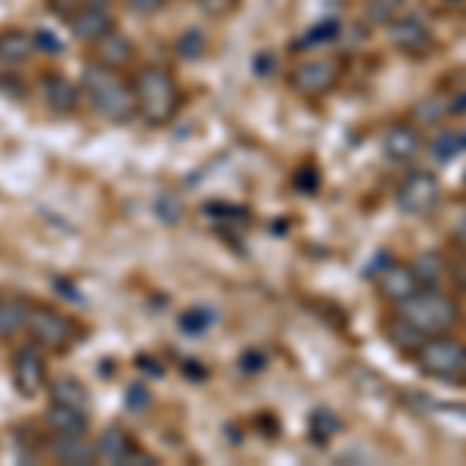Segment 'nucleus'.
Segmentation results:
<instances>
[{
  "label": "nucleus",
  "instance_id": "obj_1",
  "mask_svg": "<svg viewBox=\"0 0 466 466\" xmlns=\"http://www.w3.org/2000/svg\"><path fill=\"white\" fill-rule=\"evenodd\" d=\"M81 90L87 94L90 109L100 112L106 122L125 125L137 116V100H134V90L125 85L116 75V69L106 66H87L81 75Z\"/></svg>",
  "mask_w": 466,
  "mask_h": 466
},
{
  "label": "nucleus",
  "instance_id": "obj_2",
  "mask_svg": "<svg viewBox=\"0 0 466 466\" xmlns=\"http://www.w3.org/2000/svg\"><path fill=\"white\" fill-rule=\"evenodd\" d=\"M398 318H404L423 336H441L461 323V305L451 296H445V292H435L432 287H426L398 305Z\"/></svg>",
  "mask_w": 466,
  "mask_h": 466
},
{
  "label": "nucleus",
  "instance_id": "obj_3",
  "mask_svg": "<svg viewBox=\"0 0 466 466\" xmlns=\"http://www.w3.org/2000/svg\"><path fill=\"white\" fill-rule=\"evenodd\" d=\"M134 100L149 125H168L180 109V87L159 66H147L134 81Z\"/></svg>",
  "mask_w": 466,
  "mask_h": 466
},
{
  "label": "nucleus",
  "instance_id": "obj_4",
  "mask_svg": "<svg viewBox=\"0 0 466 466\" xmlns=\"http://www.w3.org/2000/svg\"><path fill=\"white\" fill-rule=\"evenodd\" d=\"M417 367L426 377L445 380V382H466V345L445 339V333L426 339L417 349Z\"/></svg>",
  "mask_w": 466,
  "mask_h": 466
},
{
  "label": "nucleus",
  "instance_id": "obj_5",
  "mask_svg": "<svg viewBox=\"0 0 466 466\" xmlns=\"http://www.w3.org/2000/svg\"><path fill=\"white\" fill-rule=\"evenodd\" d=\"M28 336L35 339V345L50 351H66L75 339V327L66 314H59L50 305H32L28 308V320H25Z\"/></svg>",
  "mask_w": 466,
  "mask_h": 466
},
{
  "label": "nucleus",
  "instance_id": "obj_6",
  "mask_svg": "<svg viewBox=\"0 0 466 466\" xmlns=\"http://www.w3.org/2000/svg\"><path fill=\"white\" fill-rule=\"evenodd\" d=\"M398 208L408 215H430L441 199V187L430 171H410L408 177L398 184Z\"/></svg>",
  "mask_w": 466,
  "mask_h": 466
},
{
  "label": "nucleus",
  "instance_id": "obj_7",
  "mask_svg": "<svg viewBox=\"0 0 466 466\" xmlns=\"http://www.w3.org/2000/svg\"><path fill=\"white\" fill-rule=\"evenodd\" d=\"M339 72H342V66L336 63V59H329V56H308V59H302V63H296V69H292L289 81H292V87H296L299 94L318 96V94H327V90L336 87V81H339Z\"/></svg>",
  "mask_w": 466,
  "mask_h": 466
},
{
  "label": "nucleus",
  "instance_id": "obj_8",
  "mask_svg": "<svg viewBox=\"0 0 466 466\" xmlns=\"http://www.w3.org/2000/svg\"><path fill=\"white\" fill-rule=\"evenodd\" d=\"M44 382H47V364H44L41 345H25L13 355V386L19 395L35 398L41 395Z\"/></svg>",
  "mask_w": 466,
  "mask_h": 466
},
{
  "label": "nucleus",
  "instance_id": "obj_9",
  "mask_svg": "<svg viewBox=\"0 0 466 466\" xmlns=\"http://www.w3.org/2000/svg\"><path fill=\"white\" fill-rule=\"evenodd\" d=\"M392 44L408 56H426L432 50V28L417 13H404L392 19Z\"/></svg>",
  "mask_w": 466,
  "mask_h": 466
},
{
  "label": "nucleus",
  "instance_id": "obj_10",
  "mask_svg": "<svg viewBox=\"0 0 466 466\" xmlns=\"http://www.w3.org/2000/svg\"><path fill=\"white\" fill-rule=\"evenodd\" d=\"M66 22H69L72 37H75V41H81V44H96L100 37H106L112 28H116V22H112L109 10L103 4H96V0H87V4H81Z\"/></svg>",
  "mask_w": 466,
  "mask_h": 466
},
{
  "label": "nucleus",
  "instance_id": "obj_11",
  "mask_svg": "<svg viewBox=\"0 0 466 466\" xmlns=\"http://www.w3.org/2000/svg\"><path fill=\"white\" fill-rule=\"evenodd\" d=\"M94 445H96V457H100L103 463H125V466L137 463V461L149 463V457H144L137 448H134L131 435H127L122 426H106Z\"/></svg>",
  "mask_w": 466,
  "mask_h": 466
},
{
  "label": "nucleus",
  "instance_id": "obj_12",
  "mask_svg": "<svg viewBox=\"0 0 466 466\" xmlns=\"http://www.w3.org/2000/svg\"><path fill=\"white\" fill-rule=\"evenodd\" d=\"M382 153L392 162H413L423 153V134H420V127H413L408 122L386 127V134H382Z\"/></svg>",
  "mask_w": 466,
  "mask_h": 466
},
{
  "label": "nucleus",
  "instance_id": "obj_13",
  "mask_svg": "<svg viewBox=\"0 0 466 466\" xmlns=\"http://www.w3.org/2000/svg\"><path fill=\"white\" fill-rule=\"evenodd\" d=\"M41 96H44V103H47L50 112H56V116H69V112L78 109V103H81V87L66 78V75L47 72L41 78Z\"/></svg>",
  "mask_w": 466,
  "mask_h": 466
},
{
  "label": "nucleus",
  "instance_id": "obj_14",
  "mask_svg": "<svg viewBox=\"0 0 466 466\" xmlns=\"http://www.w3.org/2000/svg\"><path fill=\"white\" fill-rule=\"evenodd\" d=\"M94 47V63L96 66H106V69H122L134 59V44L131 37L122 35L118 28H112L106 37H100L96 44H90Z\"/></svg>",
  "mask_w": 466,
  "mask_h": 466
},
{
  "label": "nucleus",
  "instance_id": "obj_15",
  "mask_svg": "<svg viewBox=\"0 0 466 466\" xmlns=\"http://www.w3.org/2000/svg\"><path fill=\"white\" fill-rule=\"evenodd\" d=\"M377 283H380L382 299L398 302V305L420 289V280H417V274H413V268H404V265H386L382 274L377 277Z\"/></svg>",
  "mask_w": 466,
  "mask_h": 466
},
{
  "label": "nucleus",
  "instance_id": "obj_16",
  "mask_svg": "<svg viewBox=\"0 0 466 466\" xmlns=\"http://www.w3.org/2000/svg\"><path fill=\"white\" fill-rule=\"evenodd\" d=\"M44 423L54 435H87V413L85 408H72V404H56L50 401Z\"/></svg>",
  "mask_w": 466,
  "mask_h": 466
},
{
  "label": "nucleus",
  "instance_id": "obj_17",
  "mask_svg": "<svg viewBox=\"0 0 466 466\" xmlns=\"http://www.w3.org/2000/svg\"><path fill=\"white\" fill-rule=\"evenodd\" d=\"M56 463H72V466H87L94 463L96 445H90L85 435H56L54 445H50Z\"/></svg>",
  "mask_w": 466,
  "mask_h": 466
},
{
  "label": "nucleus",
  "instance_id": "obj_18",
  "mask_svg": "<svg viewBox=\"0 0 466 466\" xmlns=\"http://www.w3.org/2000/svg\"><path fill=\"white\" fill-rule=\"evenodd\" d=\"M37 50L35 44V35H25V32H4L0 35V63L4 66H19L25 63L28 56H32Z\"/></svg>",
  "mask_w": 466,
  "mask_h": 466
},
{
  "label": "nucleus",
  "instance_id": "obj_19",
  "mask_svg": "<svg viewBox=\"0 0 466 466\" xmlns=\"http://www.w3.org/2000/svg\"><path fill=\"white\" fill-rule=\"evenodd\" d=\"M28 308H32V302H25V299H6L4 308H0V336H13L25 329Z\"/></svg>",
  "mask_w": 466,
  "mask_h": 466
},
{
  "label": "nucleus",
  "instance_id": "obj_20",
  "mask_svg": "<svg viewBox=\"0 0 466 466\" xmlns=\"http://www.w3.org/2000/svg\"><path fill=\"white\" fill-rule=\"evenodd\" d=\"M50 401L56 404H72V408H85L87 404V392L75 377H59L50 382Z\"/></svg>",
  "mask_w": 466,
  "mask_h": 466
},
{
  "label": "nucleus",
  "instance_id": "obj_21",
  "mask_svg": "<svg viewBox=\"0 0 466 466\" xmlns=\"http://www.w3.org/2000/svg\"><path fill=\"white\" fill-rule=\"evenodd\" d=\"M413 274H417L420 287H435L441 280V274H445V261H441V255L426 252L413 261Z\"/></svg>",
  "mask_w": 466,
  "mask_h": 466
},
{
  "label": "nucleus",
  "instance_id": "obj_22",
  "mask_svg": "<svg viewBox=\"0 0 466 466\" xmlns=\"http://www.w3.org/2000/svg\"><path fill=\"white\" fill-rule=\"evenodd\" d=\"M389 339H392V345H398L401 351H413V355H417V349L426 342L423 333H420L417 327H410L404 318H398L392 327H389Z\"/></svg>",
  "mask_w": 466,
  "mask_h": 466
},
{
  "label": "nucleus",
  "instance_id": "obj_23",
  "mask_svg": "<svg viewBox=\"0 0 466 466\" xmlns=\"http://www.w3.org/2000/svg\"><path fill=\"white\" fill-rule=\"evenodd\" d=\"M463 134H454V131H441V134H435V140L430 144V156L435 162H451L457 153L466 147L463 144Z\"/></svg>",
  "mask_w": 466,
  "mask_h": 466
},
{
  "label": "nucleus",
  "instance_id": "obj_24",
  "mask_svg": "<svg viewBox=\"0 0 466 466\" xmlns=\"http://www.w3.org/2000/svg\"><path fill=\"white\" fill-rule=\"evenodd\" d=\"M215 323H218V314L212 308H190L187 314H180V329H184V333H206Z\"/></svg>",
  "mask_w": 466,
  "mask_h": 466
},
{
  "label": "nucleus",
  "instance_id": "obj_25",
  "mask_svg": "<svg viewBox=\"0 0 466 466\" xmlns=\"http://www.w3.org/2000/svg\"><path fill=\"white\" fill-rule=\"evenodd\" d=\"M404 0H370L367 4V13H370L373 22H382V25H392V19L398 16Z\"/></svg>",
  "mask_w": 466,
  "mask_h": 466
},
{
  "label": "nucleus",
  "instance_id": "obj_26",
  "mask_svg": "<svg viewBox=\"0 0 466 466\" xmlns=\"http://www.w3.org/2000/svg\"><path fill=\"white\" fill-rule=\"evenodd\" d=\"M193 4H197L202 13H208V16H228L233 6H237V0H193Z\"/></svg>",
  "mask_w": 466,
  "mask_h": 466
},
{
  "label": "nucleus",
  "instance_id": "obj_27",
  "mask_svg": "<svg viewBox=\"0 0 466 466\" xmlns=\"http://www.w3.org/2000/svg\"><path fill=\"white\" fill-rule=\"evenodd\" d=\"M127 6H131L134 13H140V16H153L156 10L165 6V0H127Z\"/></svg>",
  "mask_w": 466,
  "mask_h": 466
},
{
  "label": "nucleus",
  "instance_id": "obj_28",
  "mask_svg": "<svg viewBox=\"0 0 466 466\" xmlns=\"http://www.w3.org/2000/svg\"><path fill=\"white\" fill-rule=\"evenodd\" d=\"M35 44L41 50H50V54H59V50H63V44H59L50 32H35Z\"/></svg>",
  "mask_w": 466,
  "mask_h": 466
},
{
  "label": "nucleus",
  "instance_id": "obj_29",
  "mask_svg": "<svg viewBox=\"0 0 466 466\" xmlns=\"http://www.w3.org/2000/svg\"><path fill=\"white\" fill-rule=\"evenodd\" d=\"M149 395H147V386H131V392H127V404L131 408H140V404H147Z\"/></svg>",
  "mask_w": 466,
  "mask_h": 466
},
{
  "label": "nucleus",
  "instance_id": "obj_30",
  "mask_svg": "<svg viewBox=\"0 0 466 466\" xmlns=\"http://www.w3.org/2000/svg\"><path fill=\"white\" fill-rule=\"evenodd\" d=\"M4 302H6V299H4V296H0V308H4Z\"/></svg>",
  "mask_w": 466,
  "mask_h": 466
}]
</instances>
